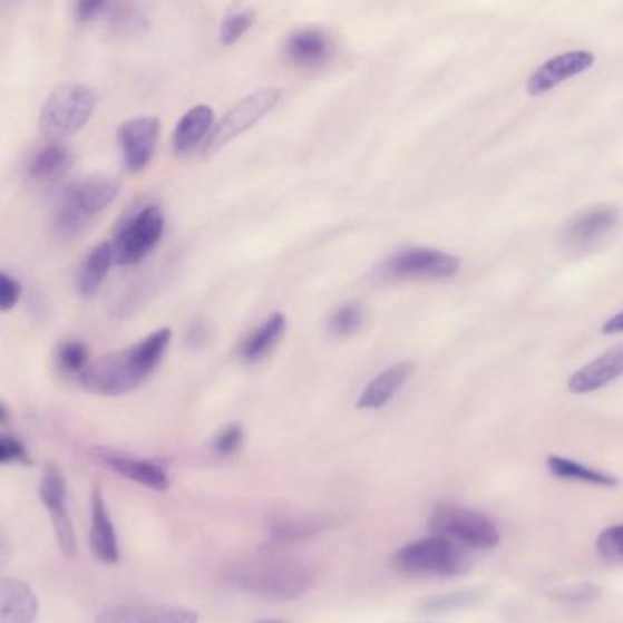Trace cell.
Returning a JSON list of instances; mask_svg holds the SVG:
<instances>
[{
	"label": "cell",
	"instance_id": "1",
	"mask_svg": "<svg viewBox=\"0 0 623 623\" xmlns=\"http://www.w3.org/2000/svg\"><path fill=\"white\" fill-rule=\"evenodd\" d=\"M171 341V329L155 330L139 343L88 364L79 374L80 384L94 395L111 398L128 395L154 372Z\"/></svg>",
	"mask_w": 623,
	"mask_h": 623
},
{
	"label": "cell",
	"instance_id": "2",
	"mask_svg": "<svg viewBox=\"0 0 623 623\" xmlns=\"http://www.w3.org/2000/svg\"><path fill=\"white\" fill-rule=\"evenodd\" d=\"M230 582L261 598L286 602L300 598L312 585V573L300 562L281 556H255L230 567Z\"/></svg>",
	"mask_w": 623,
	"mask_h": 623
},
{
	"label": "cell",
	"instance_id": "3",
	"mask_svg": "<svg viewBox=\"0 0 623 623\" xmlns=\"http://www.w3.org/2000/svg\"><path fill=\"white\" fill-rule=\"evenodd\" d=\"M119 183L108 175H88L85 179L71 183L60 195L56 210L57 234L65 240L76 237L88 226L91 217L100 214L103 210L117 199Z\"/></svg>",
	"mask_w": 623,
	"mask_h": 623
},
{
	"label": "cell",
	"instance_id": "4",
	"mask_svg": "<svg viewBox=\"0 0 623 623\" xmlns=\"http://www.w3.org/2000/svg\"><path fill=\"white\" fill-rule=\"evenodd\" d=\"M392 565L401 573L461 576L469 573L473 558L469 548L436 534L396 551Z\"/></svg>",
	"mask_w": 623,
	"mask_h": 623
},
{
	"label": "cell",
	"instance_id": "5",
	"mask_svg": "<svg viewBox=\"0 0 623 623\" xmlns=\"http://www.w3.org/2000/svg\"><path fill=\"white\" fill-rule=\"evenodd\" d=\"M97 94L85 85H62L51 91L40 110V132L48 139L71 137L91 119Z\"/></svg>",
	"mask_w": 623,
	"mask_h": 623
},
{
	"label": "cell",
	"instance_id": "6",
	"mask_svg": "<svg viewBox=\"0 0 623 623\" xmlns=\"http://www.w3.org/2000/svg\"><path fill=\"white\" fill-rule=\"evenodd\" d=\"M429 525L435 534L474 551H489L499 544L498 527L487 516L458 505L436 507L430 514Z\"/></svg>",
	"mask_w": 623,
	"mask_h": 623
},
{
	"label": "cell",
	"instance_id": "7",
	"mask_svg": "<svg viewBox=\"0 0 623 623\" xmlns=\"http://www.w3.org/2000/svg\"><path fill=\"white\" fill-rule=\"evenodd\" d=\"M165 232V215L159 206L148 205L137 210L120 223L115 232V263L120 266L137 265L157 246Z\"/></svg>",
	"mask_w": 623,
	"mask_h": 623
},
{
	"label": "cell",
	"instance_id": "8",
	"mask_svg": "<svg viewBox=\"0 0 623 623\" xmlns=\"http://www.w3.org/2000/svg\"><path fill=\"white\" fill-rule=\"evenodd\" d=\"M281 91L278 88H263L246 95L237 105L214 126L205 143V154H215L232 140L254 128L263 117L280 105Z\"/></svg>",
	"mask_w": 623,
	"mask_h": 623
},
{
	"label": "cell",
	"instance_id": "9",
	"mask_svg": "<svg viewBox=\"0 0 623 623\" xmlns=\"http://www.w3.org/2000/svg\"><path fill=\"white\" fill-rule=\"evenodd\" d=\"M461 261L436 249L403 250L387 261V272L403 280H449L458 274Z\"/></svg>",
	"mask_w": 623,
	"mask_h": 623
},
{
	"label": "cell",
	"instance_id": "10",
	"mask_svg": "<svg viewBox=\"0 0 623 623\" xmlns=\"http://www.w3.org/2000/svg\"><path fill=\"white\" fill-rule=\"evenodd\" d=\"M40 499L50 514L51 525L56 530L57 544L66 558L77 554V538L70 514L66 509V481L56 464H50L42 474L39 487Z\"/></svg>",
	"mask_w": 623,
	"mask_h": 623
},
{
	"label": "cell",
	"instance_id": "11",
	"mask_svg": "<svg viewBox=\"0 0 623 623\" xmlns=\"http://www.w3.org/2000/svg\"><path fill=\"white\" fill-rule=\"evenodd\" d=\"M90 456L95 464L119 474L123 478L130 479L134 484L143 485L146 489L159 490V493L171 489L168 473L150 459L135 458L130 454L106 449V447H94Z\"/></svg>",
	"mask_w": 623,
	"mask_h": 623
},
{
	"label": "cell",
	"instance_id": "12",
	"mask_svg": "<svg viewBox=\"0 0 623 623\" xmlns=\"http://www.w3.org/2000/svg\"><path fill=\"white\" fill-rule=\"evenodd\" d=\"M159 134L160 120L157 117H135L120 125L117 137L128 171L140 172L150 165Z\"/></svg>",
	"mask_w": 623,
	"mask_h": 623
},
{
	"label": "cell",
	"instance_id": "13",
	"mask_svg": "<svg viewBox=\"0 0 623 623\" xmlns=\"http://www.w3.org/2000/svg\"><path fill=\"white\" fill-rule=\"evenodd\" d=\"M596 57L587 50H573L559 53L536 68L527 80V91L534 97L547 94L556 86L573 77L582 76L593 68Z\"/></svg>",
	"mask_w": 623,
	"mask_h": 623
},
{
	"label": "cell",
	"instance_id": "14",
	"mask_svg": "<svg viewBox=\"0 0 623 623\" xmlns=\"http://www.w3.org/2000/svg\"><path fill=\"white\" fill-rule=\"evenodd\" d=\"M284 57L300 70H320L332 57V42L320 28H301L284 40Z\"/></svg>",
	"mask_w": 623,
	"mask_h": 623
},
{
	"label": "cell",
	"instance_id": "15",
	"mask_svg": "<svg viewBox=\"0 0 623 623\" xmlns=\"http://www.w3.org/2000/svg\"><path fill=\"white\" fill-rule=\"evenodd\" d=\"M620 210L613 205H598L585 208L574 215L565 226V241L571 246L593 245L619 225Z\"/></svg>",
	"mask_w": 623,
	"mask_h": 623
},
{
	"label": "cell",
	"instance_id": "16",
	"mask_svg": "<svg viewBox=\"0 0 623 623\" xmlns=\"http://www.w3.org/2000/svg\"><path fill=\"white\" fill-rule=\"evenodd\" d=\"M623 374V347L609 350L604 356L594 359L582 369L576 370L568 379V390L573 395H588L594 390L604 389L605 384Z\"/></svg>",
	"mask_w": 623,
	"mask_h": 623
},
{
	"label": "cell",
	"instance_id": "17",
	"mask_svg": "<svg viewBox=\"0 0 623 623\" xmlns=\"http://www.w3.org/2000/svg\"><path fill=\"white\" fill-rule=\"evenodd\" d=\"M90 548L95 558L106 565L119 562V542L115 533L110 513L106 509L105 498L99 487L91 493Z\"/></svg>",
	"mask_w": 623,
	"mask_h": 623
},
{
	"label": "cell",
	"instance_id": "18",
	"mask_svg": "<svg viewBox=\"0 0 623 623\" xmlns=\"http://www.w3.org/2000/svg\"><path fill=\"white\" fill-rule=\"evenodd\" d=\"M412 374H415V364L410 361H401V363L392 364L389 369L383 370L364 387L358 399L359 409H383L384 405H389L399 390L403 389V384Z\"/></svg>",
	"mask_w": 623,
	"mask_h": 623
},
{
	"label": "cell",
	"instance_id": "19",
	"mask_svg": "<svg viewBox=\"0 0 623 623\" xmlns=\"http://www.w3.org/2000/svg\"><path fill=\"white\" fill-rule=\"evenodd\" d=\"M39 602L25 582L0 578V623H36Z\"/></svg>",
	"mask_w": 623,
	"mask_h": 623
},
{
	"label": "cell",
	"instance_id": "20",
	"mask_svg": "<svg viewBox=\"0 0 623 623\" xmlns=\"http://www.w3.org/2000/svg\"><path fill=\"white\" fill-rule=\"evenodd\" d=\"M214 110L208 105H197L189 108L179 123L175 126L172 135V145L175 154L186 155L194 152L203 140L214 130Z\"/></svg>",
	"mask_w": 623,
	"mask_h": 623
},
{
	"label": "cell",
	"instance_id": "21",
	"mask_svg": "<svg viewBox=\"0 0 623 623\" xmlns=\"http://www.w3.org/2000/svg\"><path fill=\"white\" fill-rule=\"evenodd\" d=\"M115 263L114 245L111 243H100L91 250L88 257L80 265L79 275H77V289L80 295L90 298L100 284L106 280V275L110 272L111 265Z\"/></svg>",
	"mask_w": 623,
	"mask_h": 623
},
{
	"label": "cell",
	"instance_id": "22",
	"mask_svg": "<svg viewBox=\"0 0 623 623\" xmlns=\"http://www.w3.org/2000/svg\"><path fill=\"white\" fill-rule=\"evenodd\" d=\"M284 330H286V318L280 312L270 315L269 320L263 321L246 338L245 343L241 347V358L245 359L246 363H255V361L265 358L270 350L280 343Z\"/></svg>",
	"mask_w": 623,
	"mask_h": 623
},
{
	"label": "cell",
	"instance_id": "23",
	"mask_svg": "<svg viewBox=\"0 0 623 623\" xmlns=\"http://www.w3.org/2000/svg\"><path fill=\"white\" fill-rule=\"evenodd\" d=\"M547 467L556 478L582 481V484L596 485V487H619V479L602 470L588 469L585 465L576 464L573 459L548 456Z\"/></svg>",
	"mask_w": 623,
	"mask_h": 623
},
{
	"label": "cell",
	"instance_id": "24",
	"mask_svg": "<svg viewBox=\"0 0 623 623\" xmlns=\"http://www.w3.org/2000/svg\"><path fill=\"white\" fill-rule=\"evenodd\" d=\"M71 154L66 146L53 143L39 152L30 165V177L36 181L56 179L70 168Z\"/></svg>",
	"mask_w": 623,
	"mask_h": 623
},
{
	"label": "cell",
	"instance_id": "25",
	"mask_svg": "<svg viewBox=\"0 0 623 623\" xmlns=\"http://www.w3.org/2000/svg\"><path fill=\"white\" fill-rule=\"evenodd\" d=\"M56 361L66 374H80L88 367V349L80 341H62L57 347Z\"/></svg>",
	"mask_w": 623,
	"mask_h": 623
},
{
	"label": "cell",
	"instance_id": "26",
	"mask_svg": "<svg viewBox=\"0 0 623 623\" xmlns=\"http://www.w3.org/2000/svg\"><path fill=\"white\" fill-rule=\"evenodd\" d=\"M199 616L192 609L163 607L137 609V622L135 623H197Z\"/></svg>",
	"mask_w": 623,
	"mask_h": 623
},
{
	"label": "cell",
	"instance_id": "27",
	"mask_svg": "<svg viewBox=\"0 0 623 623\" xmlns=\"http://www.w3.org/2000/svg\"><path fill=\"white\" fill-rule=\"evenodd\" d=\"M363 306L361 303H347L335 310L329 321V332L335 338L354 334L363 323Z\"/></svg>",
	"mask_w": 623,
	"mask_h": 623
},
{
	"label": "cell",
	"instance_id": "28",
	"mask_svg": "<svg viewBox=\"0 0 623 623\" xmlns=\"http://www.w3.org/2000/svg\"><path fill=\"white\" fill-rule=\"evenodd\" d=\"M255 22V11L254 10H241L237 13H232V16L226 17L221 25L220 40L225 46H232L237 42V40L243 39V37L249 33L250 28L254 26Z\"/></svg>",
	"mask_w": 623,
	"mask_h": 623
},
{
	"label": "cell",
	"instance_id": "29",
	"mask_svg": "<svg viewBox=\"0 0 623 623\" xmlns=\"http://www.w3.org/2000/svg\"><path fill=\"white\" fill-rule=\"evenodd\" d=\"M596 551L609 564L623 565V525H614L600 534Z\"/></svg>",
	"mask_w": 623,
	"mask_h": 623
},
{
	"label": "cell",
	"instance_id": "30",
	"mask_svg": "<svg viewBox=\"0 0 623 623\" xmlns=\"http://www.w3.org/2000/svg\"><path fill=\"white\" fill-rule=\"evenodd\" d=\"M481 598L478 591H464V593L445 594V596H435L427 600L424 604L427 613H444V611H452V609L469 607L476 604V600Z\"/></svg>",
	"mask_w": 623,
	"mask_h": 623
},
{
	"label": "cell",
	"instance_id": "31",
	"mask_svg": "<svg viewBox=\"0 0 623 623\" xmlns=\"http://www.w3.org/2000/svg\"><path fill=\"white\" fill-rule=\"evenodd\" d=\"M318 525L314 522H280L272 527V536L275 542H294L315 534Z\"/></svg>",
	"mask_w": 623,
	"mask_h": 623
},
{
	"label": "cell",
	"instance_id": "32",
	"mask_svg": "<svg viewBox=\"0 0 623 623\" xmlns=\"http://www.w3.org/2000/svg\"><path fill=\"white\" fill-rule=\"evenodd\" d=\"M6 464L30 465L31 459L22 441L0 432V465Z\"/></svg>",
	"mask_w": 623,
	"mask_h": 623
},
{
	"label": "cell",
	"instance_id": "33",
	"mask_svg": "<svg viewBox=\"0 0 623 623\" xmlns=\"http://www.w3.org/2000/svg\"><path fill=\"white\" fill-rule=\"evenodd\" d=\"M241 444H243V429H241L240 425H228L215 438L214 450L220 456H223V458H226V456L237 452Z\"/></svg>",
	"mask_w": 623,
	"mask_h": 623
},
{
	"label": "cell",
	"instance_id": "34",
	"mask_svg": "<svg viewBox=\"0 0 623 623\" xmlns=\"http://www.w3.org/2000/svg\"><path fill=\"white\" fill-rule=\"evenodd\" d=\"M19 281L13 280L10 275L0 272V312H8L13 309L20 300Z\"/></svg>",
	"mask_w": 623,
	"mask_h": 623
},
{
	"label": "cell",
	"instance_id": "35",
	"mask_svg": "<svg viewBox=\"0 0 623 623\" xmlns=\"http://www.w3.org/2000/svg\"><path fill=\"white\" fill-rule=\"evenodd\" d=\"M137 622V609L114 607L99 614L95 623H135Z\"/></svg>",
	"mask_w": 623,
	"mask_h": 623
},
{
	"label": "cell",
	"instance_id": "36",
	"mask_svg": "<svg viewBox=\"0 0 623 623\" xmlns=\"http://www.w3.org/2000/svg\"><path fill=\"white\" fill-rule=\"evenodd\" d=\"M600 588L594 587V585H578V587L568 588L567 593L564 594V598L567 602H591V600L598 598Z\"/></svg>",
	"mask_w": 623,
	"mask_h": 623
},
{
	"label": "cell",
	"instance_id": "37",
	"mask_svg": "<svg viewBox=\"0 0 623 623\" xmlns=\"http://www.w3.org/2000/svg\"><path fill=\"white\" fill-rule=\"evenodd\" d=\"M105 2L106 0H79V19L82 22L95 19V17L99 16Z\"/></svg>",
	"mask_w": 623,
	"mask_h": 623
},
{
	"label": "cell",
	"instance_id": "38",
	"mask_svg": "<svg viewBox=\"0 0 623 623\" xmlns=\"http://www.w3.org/2000/svg\"><path fill=\"white\" fill-rule=\"evenodd\" d=\"M11 559V547L10 542H8V536H6L4 530L0 529V571L10 564Z\"/></svg>",
	"mask_w": 623,
	"mask_h": 623
},
{
	"label": "cell",
	"instance_id": "39",
	"mask_svg": "<svg viewBox=\"0 0 623 623\" xmlns=\"http://www.w3.org/2000/svg\"><path fill=\"white\" fill-rule=\"evenodd\" d=\"M604 334H622L623 332V310L620 314L614 315L607 323L604 324V329H602Z\"/></svg>",
	"mask_w": 623,
	"mask_h": 623
},
{
	"label": "cell",
	"instance_id": "40",
	"mask_svg": "<svg viewBox=\"0 0 623 623\" xmlns=\"http://www.w3.org/2000/svg\"><path fill=\"white\" fill-rule=\"evenodd\" d=\"M8 418H10L8 409H6L4 405L0 403V425H4Z\"/></svg>",
	"mask_w": 623,
	"mask_h": 623
},
{
	"label": "cell",
	"instance_id": "41",
	"mask_svg": "<svg viewBox=\"0 0 623 623\" xmlns=\"http://www.w3.org/2000/svg\"><path fill=\"white\" fill-rule=\"evenodd\" d=\"M260 623H283V622H280V620H266V622H260Z\"/></svg>",
	"mask_w": 623,
	"mask_h": 623
}]
</instances>
